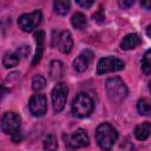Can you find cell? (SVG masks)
Segmentation results:
<instances>
[{"label": "cell", "instance_id": "cell-1", "mask_svg": "<svg viewBox=\"0 0 151 151\" xmlns=\"http://www.w3.org/2000/svg\"><path fill=\"white\" fill-rule=\"evenodd\" d=\"M118 139L117 130L109 123H101L96 129V140L100 149L110 150Z\"/></svg>", "mask_w": 151, "mask_h": 151}, {"label": "cell", "instance_id": "cell-2", "mask_svg": "<svg viewBox=\"0 0 151 151\" xmlns=\"http://www.w3.org/2000/svg\"><path fill=\"white\" fill-rule=\"evenodd\" d=\"M106 93L111 101L113 103H122L129 93V90L125 85V83L119 77H111L106 80Z\"/></svg>", "mask_w": 151, "mask_h": 151}, {"label": "cell", "instance_id": "cell-3", "mask_svg": "<svg viewBox=\"0 0 151 151\" xmlns=\"http://www.w3.org/2000/svg\"><path fill=\"white\" fill-rule=\"evenodd\" d=\"M71 109H72V113L74 116H77L79 118H86L93 112L94 104H93L92 98L88 94L80 92L74 97Z\"/></svg>", "mask_w": 151, "mask_h": 151}, {"label": "cell", "instance_id": "cell-4", "mask_svg": "<svg viewBox=\"0 0 151 151\" xmlns=\"http://www.w3.org/2000/svg\"><path fill=\"white\" fill-rule=\"evenodd\" d=\"M64 142L67 149H80L90 144V137L84 129H78L72 133L64 134Z\"/></svg>", "mask_w": 151, "mask_h": 151}, {"label": "cell", "instance_id": "cell-5", "mask_svg": "<svg viewBox=\"0 0 151 151\" xmlns=\"http://www.w3.org/2000/svg\"><path fill=\"white\" fill-rule=\"evenodd\" d=\"M41 20H42L41 12L35 9L33 12L21 14L18 19V25L24 32H32L37 27H39V25L41 24Z\"/></svg>", "mask_w": 151, "mask_h": 151}, {"label": "cell", "instance_id": "cell-6", "mask_svg": "<svg viewBox=\"0 0 151 151\" xmlns=\"http://www.w3.org/2000/svg\"><path fill=\"white\" fill-rule=\"evenodd\" d=\"M21 127V118L17 112H6L1 119V130L4 133L13 136L20 132Z\"/></svg>", "mask_w": 151, "mask_h": 151}, {"label": "cell", "instance_id": "cell-7", "mask_svg": "<svg viewBox=\"0 0 151 151\" xmlns=\"http://www.w3.org/2000/svg\"><path fill=\"white\" fill-rule=\"evenodd\" d=\"M67 93H68V87L65 83H58L54 86V88L52 90V93H51L54 112L59 113L64 110L66 100H67Z\"/></svg>", "mask_w": 151, "mask_h": 151}, {"label": "cell", "instance_id": "cell-8", "mask_svg": "<svg viewBox=\"0 0 151 151\" xmlns=\"http://www.w3.org/2000/svg\"><path fill=\"white\" fill-rule=\"evenodd\" d=\"M125 66V63L117 58V57H104L101 59H99L98 64H97V73L98 74H105V73H110V72H116V71H120L123 70Z\"/></svg>", "mask_w": 151, "mask_h": 151}, {"label": "cell", "instance_id": "cell-9", "mask_svg": "<svg viewBox=\"0 0 151 151\" xmlns=\"http://www.w3.org/2000/svg\"><path fill=\"white\" fill-rule=\"evenodd\" d=\"M29 112L34 117H42L47 111V99L44 94L37 93L31 97L28 101Z\"/></svg>", "mask_w": 151, "mask_h": 151}, {"label": "cell", "instance_id": "cell-10", "mask_svg": "<svg viewBox=\"0 0 151 151\" xmlns=\"http://www.w3.org/2000/svg\"><path fill=\"white\" fill-rule=\"evenodd\" d=\"M92 59H93V52L90 50H85L73 60L72 66L77 72H84L91 64Z\"/></svg>", "mask_w": 151, "mask_h": 151}, {"label": "cell", "instance_id": "cell-11", "mask_svg": "<svg viewBox=\"0 0 151 151\" xmlns=\"http://www.w3.org/2000/svg\"><path fill=\"white\" fill-rule=\"evenodd\" d=\"M58 47L60 50V52H63L64 54H68L72 51L73 47V39L72 35L68 31H63L59 34V39H58Z\"/></svg>", "mask_w": 151, "mask_h": 151}, {"label": "cell", "instance_id": "cell-12", "mask_svg": "<svg viewBox=\"0 0 151 151\" xmlns=\"http://www.w3.org/2000/svg\"><path fill=\"white\" fill-rule=\"evenodd\" d=\"M35 44H37V48H35V54L32 61V65L35 66L42 57V52H44V45H45V33L42 31H38L35 33Z\"/></svg>", "mask_w": 151, "mask_h": 151}, {"label": "cell", "instance_id": "cell-13", "mask_svg": "<svg viewBox=\"0 0 151 151\" xmlns=\"http://www.w3.org/2000/svg\"><path fill=\"white\" fill-rule=\"evenodd\" d=\"M139 44H140L139 35L136 33H130V34H126L120 41V48L123 51H130L139 46Z\"/></svg>", "mask_w": 151, "mask_h": 151}, {"label": "cell", "instance_id": "cell-14", "mask_svg": "<svg viewBox=\"0 0 151 151\" xmlns=\"http://www.w3.org/2000/svg\"><path fill=\"white\" fill-rule=\"evenodd\" d=\"M134 137L138 140H145L151 136V123H142L134 127Z\"/></svg>", "mask_w": 151, "mask_h": 151}, {"label": "cell", "instance_id": "cell-15", "mask_svg": "<svg viewBox=\"0 0 151 151\" xmlns=\"http://www.w3.org/2000/svg\"><path fill=\"white\" fill-rule=\"evenodd\" d=\"M20 61V55L18 52H6L2 58V65L6 68L15 67Z\"/></svg>", "mask_w": 151, "mask_h": 151}, {"label": "cell", "instance_id": "cell-16", "mask_svg": "<svg viewBox=\"0 0 151 151\" xmlns=\"http://www.w3.org/2000/svg\"><path fill=\"white\" fill-rule=\"evenodd\" d=\"M50 77L52 79H58L63 77L64 74V64L60 60H52L50 64V70H48Z\"/></svg>", "mask_w": 151, "mask_h": 151}, {"label": "cell", "instance_id": "cell-17", "mask_svg": "<svg viewBox=\"0 0 151 151\" xmlns=\"http://www.w3.org/2000/svg\"><path fill=\"white\" fill-rule=\"evenodd\" d=\"M53 9L59 15H66L71 9L70 0H54L53 1Z\"/></svg>", "mask_w": 151, "mask_h": 151}, {"label": "cell", "instance_id": "cell-18", "mask_svg": "<svg viewBox=\"0 0 151 151\" xmlns=\"http://www.w3.org/2000/svg\"><path fill=\"white\" fill-rule=\"evenodd\" d=\"M137 111L140 116L151 117V99L147 98L139 99L137 103Z\"/></svg>", "mask_w": 151, "mask_h": 151}, {"label": "cell", "instance_id": "cell-19", "mask_svg": "<svg viewBox=\"0 0 151 151\" xmlns=\"http://www.w3.org/2000/svg\"><path fill=\"white\" fill-rule=\"evenodd\" d=\"M71 22H72V26L77 29H84L86 24H87V20H86V17L85 14L80 13V12H77L72 15V19H71Z\"/></svg>", "mask_w": 151, "mask_h": 151}, {"label": "cell", "instance_id": "cell-20", "mask_svg": "<svg viewBox=\"0 0 151 151\" xmlns=\"http://www.w3.org/2000/svg\"><path fill=\"white\" fill-rule=\"evenodd\" d=\"M142 71L145 76L151 74V48L145 51L142 58Z\"/></svg>", "mask_w": 151, "mask_h": 151}, {"label": "cell", "instance_id": "cell-21", "mask_svg": "<svg viewBox=\"0 0 151 151\" xmlns=\"http://www.w3.org/2000/svg\"><path fill=\"white\" fill-rule=\"evenodd\" d=\"M45 85H46V79L41 74L33 76V78H32V88H33V91L39 92L42 88H45Z\"/></svg>", "mask_w": 151, "mask_h": 151}, {"label": "cell", "instance_id": "cell-22", "mask_svg": "<svg viewBox=\"0 0 151 151\" xmlns=\"http://www.w3.org/2000/svg\"><path fill=\"white\" fill-rule=\"evenodd\" d=\"M58 147V142L54 134H47L44 139V149L45 150H55Z\"/></svg>", "mask_w": 151, "mask_h": 151}, {"label": "cell", "instance_id": "cell-23", "mask_svg": "<svg viewBox=\"0 0 151 151\" xmlns=\"http://www.w3.org/2000/svg\"><path fill=\"white\" fill-rule=\"evenodd\" d=\"M134 1L136 0H118V5L122 9H127L134 4Z\"/></svg>", "mask_w": 151, "mask_h": 151}, {"label": "cell", "instance_id": "cell-24", "mask_svg": "<svg viewBox=\"0 0 151 151\" xmlns=\"http://www.w3.org/2000/svg\"><path fill=\"white\" fill-rule=\"evenodd\" d=\"M77 1V4L80 6V7H83V8H88V7H91L92 5H93V2H94V0H76Z\"/></svg>", "mask_w": 151, "mask_h": 151}, {"label": "cell", "instance_id": "cell-25", "mask_svg": "<svg viewBox=\"0 0 151 151\" xmlns=\"http://www.w3.org/2000/svg\"><path fill=\"white\" fill-rule=\"evenodd\" d=\"M17 52L19 53L20 57H25V55H27V54L29 53V47L26 46V45H22V46H20V47L18 48Z\"/></svg>", "mask_w": 151, "mask_h": 151}, {"label": "cell", "instance_id": "cell-26", "mask_svg": "<svg viewBox=\"0 0 151 151\" xmlns=\"http://www.w3.org/2000/svg\"><path fill=\"white\" fill-rule=\"evenodd\" d=\"M93 20H96L98 22H103L105 20V17L103 14V11H98L96 14H93Z\"/></svg>", "mask_w": 151, "mask_h": 151}, {"label": "cell", "instance_id": "cell-27", "mask_svg": "<svg viewBox=\"0 0 151 151\" xmlns=\"http://www.w3.org/2000/svg\"><path fill=\"white\" fill-rule=\"evenodd\" d=\"M11 138H12V142H14V143H20V142L22 140V133H21V131L18 132V133H15V134H13V136H11Z\"/></svg>", "mask_w": 151, "mask_h": 151}, {"label": "cell", "instance_id": "cell-28", "mask_svg": "<svg viewBox=\"0 0 151 151\" xmlns=\"http://www.w3.org/2000/svg\"><path fill=\"white\" fill-rule=\"evenodd\" d=\"M140 5L146 9H151V0H140Z\"/></svg>", "mask_w": 151, "mask_h": 151}, {"label": "cell", "instance_id": "cell-29", "mask_svg": "<svg viewBox=\"0 0 151 151\" xmlns=\"http://www.w3.org/2000/svg\"><path fill=\"white\" fill-rule=\"evenodd\" d=\"M146 35H147L149 38H151V24L146 27Z\"/></svg>", "mask_w": 151, "mask_h": 151}, {"label": "cell", "instance_id": "cell-30", "mask_svg": "<svg viewBox=\"0 0 151 151\" xmlns=\"http://www.w3.org/2000/svg\"><path fill=\"white\" fill-rule=\"evenodd\" d=\"M149 91H150V93H151V79H150V81H149Z\"/></svg>", "mask_w": 151, "mask_h": 151}]
</instances>
